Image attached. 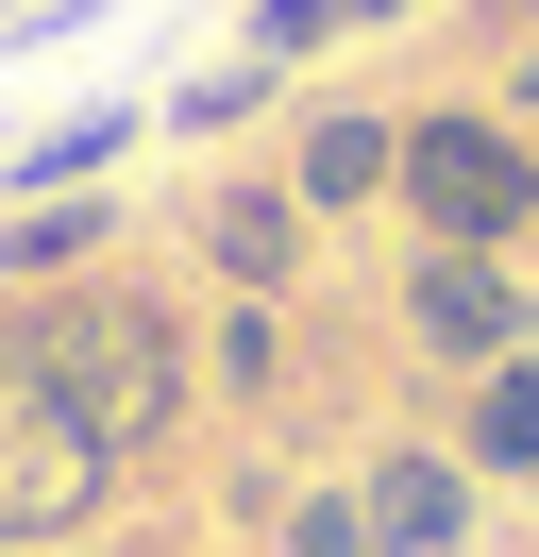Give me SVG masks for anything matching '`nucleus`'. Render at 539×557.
Here are the masks:
<instances>
[{
    "instance_id": "11",
    "label": "nucleus",
    "mask_w": 539,
    "mask_h": 557,
    "mask_svg": "<svg viewBox=\"0 0 539 557\" xmlns=\"http://www.w3.org/2000/svg\"><path fill=\"white\" fill-rule=\"evenodd\" d=\"M202 388H220V406H270V388H287V321L220 305V321H202Z\"/></svg>"
},
{
    "instance_id": "1",
    "label": "nucleus",
    "mask_w": 539,
    "mask_h": 557,
    "mask_svg": "<svg viewBox=\"0 0 539 557\" xmlns=\"http://www.w3.org/2000/svg\"><path fill=\"white\" fill-rule=\"evenodd\" d=\"M0 372H34L67 422H101L118 456H152L168 422L202 406V338H186V305H152L135 271L17 287V305H0Z\"/></svg>"
},
{
    "instance_id": "13",
    "label": "nucleus",
    "mask_w": 539,
    "mask_h": 557,
    "mask_svg": "<svg viewBox=\"0 0 539 557\" xmlns=\"http://www.w3.org/2000/svg\"><path fill=\"white\" fill-rule=\"evenodd\" d=\"M270 541H287V557H371V507H354V490H287Z\"/></svg>"
},
{
    "instance_id": "3",
    "label": "nucleus",
    "mask_w": 539,
    "mask_h": 557,
    "mask_svg": "<svg viewBox=\"0 0 539 557\" xmlns=\"http://www.w3.org/2000/svg\"><path fill=\"white\" fill-rule=\"evenodd\" d=\"M101 507H118V440L67 422L34 372H0V557H67Z\"/></svg>"
},
{
    "instance_id": "8",
    "label": "nucleus",
    "mask_w": 539,
    "mask_h": 557,
    "mask_svg": "<svg viewBox=\"0 0 539 557\" xmlns=\"http://www.w3.org/2000/svg\"><path fill=\"white\" fill-rule=\"evenodd\" d=\"M101 253H118V203H101V186H67V203H0V287H85Z\"/></svg>"
},
{
    "instance_id": "9",
    "label": "nucleus",
    "mask_w": 539,
    "mask_h": 557,
    "mask_svg": "<svg viewBox=\"0 0 539 557\" xmlns=\"http://www.w3.org/2000/svg\"><path fill=\"white\" fill-rule=\"evenodd\" d=\"M455 456H472V473H505V490H539V355H505V372L455 388Z\"/></svg>"
},
{
    "instance_id": "17",
    "label": "nucleus",
    "mask_w": 539,
    "mask_h": 557,
    "mask_svg": "<svg viewBox=\"0 0 539 557\" xmlns=\"http://www.w3.org/2000/svg\"><path fill=\"white\" fill-rule=\"evenodd\" d=\"M0 17H17V0H0Z\"/></svg>"
},
{
    "instance_id": "7",
    "label": "nucleus",
    "mask_w": 539,
    "mask_h": 557,
    "mask_svg": "<svg viewBox=\"0 0 539 557\" xmlns=\"http://www.w3.org/2000/svg\"><path fill=\"white\" fill-rule=\"evenodd\" d=\"M388 170H404V119L388 102H321L303 152H287V203L303 220H354V203H388Z\"/></svg>"
},
{
    "instance_id": "15",
    "label": "nucleus",
    "mask_w": 539,
    "mask_h": 557,
    "mask_svg": "<svg viewBox=\"0 0 539 557\" xmlns=\"http://www.w3.org/2000/svg\"><path fill=\"white\" fill-rule=\"evenodd\" d=\"M505 119H523V136H539V35L505 51Z\"/></svg>"
},
{
    "instance_id": "2",
    "label": "nucleus",
    "mask_w": 539,
    "mask_h": 557,
    "mask_svg": "<svg viewBox=\"0 0 539 557\" xmlns=\"http://www.w3.org/2000/svg\"><path fill=\"white\" fill-rule=\"evenodd\" d=\"M388 203H404L422 253H523V237H539V136H523L505 102H422Z\"/></svg>"
},
{
    "instance_id": "5",
    "label": "nucleus",
    "mask_w": 539,
    "mask_h": 557,
    "mask_svg": "<svg viewBox=\"0 0 539 557\" xmlns=\"http://www.w3.org/2000/svg\"><path fill=\"white\" fill-rule=\"evenodd\" d=\"M354 507H371V557H472V456L455 440H371Z\"/></svg>"
},
{
    "instance_id": "16",
    "label": "nucleus",
    "mask_w": 539,
    "mask_h": 557,
    "mask_svg": "<svg viewBox=\"0 0 539 557\" xmlns=\"http://www.w3.org/2000/svg\"><path fill=\"white\" fill-rule=\"evenodd\" d=\"M354 17H404V0H354Z\"/></svg>"
},
{
    "instance_id": "14",
    "label": "nucleus",
    "mask_w": 539,
    "mask_h": 557,
    "mask_svg": "<svg viewBox=\"0 0 539 557\" xmlns=\"http://www.w3.org/2000/svg\"><path fill=\"white\" fill-rule=\"evenodd\" d=\"M337 35H354V0H253V69H303Z\"/></svg>"
},
{
    "instance_id": "10",
    "label": "nucleus",
    "mask_w": 539,
    "mask_h": 557,
    "mask_svg": "<svg viewBox=\"0 0 539 557\" xmlns=\"http://www.w3.org/2000/svg\"><path fill=\"white\" fill-rule=\"evenodd\" d=\"M135 152V102H85V119H51V136H17L0 152V186H17V203H67V186L85 170H118Z\"/></svg>"
},
{
    "instance_id": "12",
    "label": "nucleus",
    "mask_w": 539,
    "mask_h": 557,
    "mask_svg": "<svg viewBox=\"0 0 539 557\" xmlns=\"http://www.w3.org/2000/svg\"><path fill=\"white\" fill-rule=\"evenodd\" d=\"M270 85H287V69H253V51H236V69H202L186 102H168V136H236V119H270Z\"/></svg>"
},
{
    "instance_id": "4",
    "label": "nucleus",
    "mask_w": 539,
    "mask_h": 557,
    "mask_svg": "<svg viewBox=\"0 0 539 557\" xmlns=\"http://www.w3.org/2000/svg\"><path fill=\"white\" fill-rule=\"evenodd\" d=\"M404 355H438V372H505V355H539V287L505 271V253H404Z\"/></svg>"
},
{
    "instance_id": "6",
    "label": "nucleus",
    "mask_w": 539,
    "mask_h": 557,
    "mask_svg": "<svg viewBox=\"0 0 539 557\" xmlns=\"http://www.w3.org/2000/svg\"><path fill=\"white\" fill-rule=\"evenodd\" d=\"M303 237H321V220H303L287 186H253V170H236V186H202V271H220L236 305H287Z\"/></svg>"
}]
</instances>
